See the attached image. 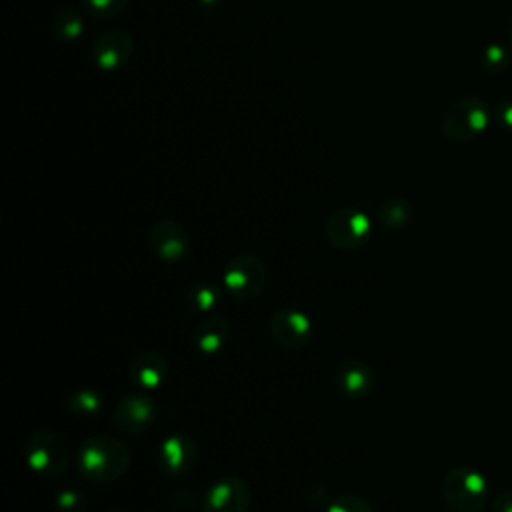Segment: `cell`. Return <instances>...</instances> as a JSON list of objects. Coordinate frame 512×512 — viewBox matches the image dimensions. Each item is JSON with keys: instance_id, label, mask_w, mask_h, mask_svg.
Returning a JSON list of instances; mask_svg holds the SVG:
<instances>
[{"instance_id": "1", "label": "cell", "mask_w": 512, "mask_h": 512, "mask_svg": "<svg viewBox=\"0 0 512 512\" xmlns=\"http://www.w3.org/2000/svg\"><path fill=\"white\" fill-rule=\"evenodd\" d=\"M76 466L90 482H114L130 466V448L122 440L106 434L90 436L78 446Z\"/></svg>"}, {"instance_id": "2", "label": "cell", "mask_w": 512, "mask_h": 512, "mask_svg": "<svg viewBox=\"0 0 512 512\" xmlns=\"http://www.w3.org/2000/svg\"><path fill=\"white\" fill-rule=\"evenodd\" d=\"M490 118L492 110L480 96H462L444 110L440 130L450 142L466 144L488 130Z\"/></svg>"}, {"instance_id": "3", "label": "cell", "mask_w": 512, "mask_h": 512, "mask_svg": "<svg viewBox=\"0 0 512 512\" xmlns=\"http://www.w3.org/2000/svg\"><path fill=\"white\" fill-rule=\"evenodd\" d=\"M440 494L452 512H480L488 502V480L472 466H456L444 474Z\"/></svg>"}, {"instance_id": "4", "label": "cell", "mask_w": 512, "mask_h": 512, "mask_svg": "<svg viewBox=\"0 0 512 512\" xmlns=\"http://www.w3.org/2000/svg\"><path fill=\"white\" fill-rule=\"evenodd\" d=\"M24 456L28 466L42 476H60L70 460L64 438L48 428H40L28 436Z\"/></svg>"}, {"instance_id": "5", "label": "cell", "mask_w": 512, "mask_h": 512, "mask_svg": "<svg viewBox=\"0 0 512 512\" xmlns=\"http://www.w3.org/2000/svg\"><path fill=\"white\" fill-rule=\"evenodd\" d=\"M222 280L226 292L238 300L258 298L268 282L266 264L252 254H238L224 266Z\"/></svg>"}, {"instance_id": "6", "label": "cell", "mask_w": 512, "mask_h": 512, "mask_svg": "<svg viewBox=\"0 0 512 512\" xmlns=\"http://www.w3.org/2000/svg\"><path fill=\"white\" fill-rule=\"evenodd\" d=\"M324 234L334 248L358 250L370 238V218L358 208H338L326 218Z\"/></svg>"}, {"instance_id": "7", "label": "cell", "mask_w": 512, "mask_h": 512, "mask_svg": "<svg viewBox=\"0 0 512 512\" xmlns=\"http://www.w3.org/2000/svg\"><path fill=\"white\" fill-rule=\"evenodd\" d=\"M252 490L236 474H226L212 482L204 494V512H248Z\"/></svg>"}, {"instance_id": "8", "label": "cell", "mask_w": 512, "mask_h": 512, "mask_svg": "<svg viewBox=\"0 0 512 512\" xmlns=\"http://www.w3.org/2000/svg\"><path fill=\"white\" fill-rule=\"evenodd\" d=\"M148 244L158 260L178 264L190 250V234L178 220L160 218L148 232Z\"/></svg>"}, {"instance_id": "9", "label": "cell", "mask_w": 512, "mask_h": 512, "mask_svg": "<svg viewBox=\"0 0 512 512\" xmlns=\"http://www.w3.org/2000/svg\"><path fill=\"white\" fill-rule=\"evenodd\" d=\"M114 424L124 434H140L154 426L158 418V410L154 400L144 392H130L124 394L114 410H112Z\"/></svg>"}, {"instance_id": "10", "label": "cell", "mask_w": 512, "mask_h": 512, "mask_svg": "<svg viewBox=\"0 0 512 512\" xmlns=\"http://www.w3.org/2000/svg\"><path fill=\"white\" fill-rule=\"evenodd\" d=\"M268 328L274 342L288 350H300L312 338L310 318L304 312L292 308L276 310L268 320Z\"/></svg>"}, {"instance_id": "11", "label": "cell", "mask_w": 512, "mask_h": 512, "mask_svg": "<svg viewBox=\"0 0 512 512\" xmlns=\"http://www.w3.org/2000/svg\"><path fill=\"white\" fill-rule=\"evenodd\" d=\"M134 38L124 30H106L92 42V60L102 70L124 68L134 56Z\"/></svg>"}, {"instance_id": "12", "label": "cell", "mask_w": 512, "mask_h": 512, "mask_svg": "<svg viewBox=\"0 0 512 512\" xmlns=\"http://www.w3.org/2000/svg\"><path fill=\"white\" fill-rule=\"evenodd\" d=\"M332 382L336 386V390L346 396V398H364L374 390L376 384V376L370 364H366L364 360L358 358H350V360H342L332 374Z\"/></svg>"}, {"instance_id": "13", "label": "cell", "mask_w": 512, "mask_h": 512, "mask_svg": "<svg viewBox=\"0 0 512 512\" xmlns=\"http://www.w3.org/2000/svg\"><path fill=\"white\" fill-rule=\"evenodd\" d=\"M198 458V446L190 436L174 434L158 446V464L166 474L188 472Z\"/></svg>"}, {"instance_id": "14", "label": "cell", "mask_w": 512, "mask_h": 512, "mask_svg": "<svg viewBox=\"0 0 512 512\" xmlns=\"http://www.w3.org/2000/svg\"><path fill=\"white\" fill-rule=\"evenodd\" d=\"M168 370V360L162 354L146 350L130 362L128 376L136 388L152 392L164 384V380L168 378Z\"/></svg>"}, {"instance_id": "15", "label": "cell", "mask_w": 512, "mask_h": 512, "mask_svg": "<svg viewBox=\"0 0 512 512\" xmlns=\"http://www.w3.org/2000/svg\"><path fill=\"white\" fill-rule=\"evenodd\" d=\"M194 342L200 352L216 354L228 342V320L222 314H208L202 318L194 330Z\"/></svg>"}, {"instance_id": "16", "label": "cell", "mask_w": 512, "mask_h": 512, "mask_svg": "<svg viewBox=\"0 0 512 512\" xmlns=\"http://www.w3.org/2000/svg\"><path fill=\"white\" fill-rule=\"evenodd\" d=\"M82 8L72 4L62 6L50 20V32L58 42H72L82 36L84 32V16Z\"/></svg>"}, {"instance_id": "17", "label": "cell", "mask_w": 512, "mask_h": 512, "mask_svg": "<svg viewBox=\"0 0 512 512\" xmlns=\"http://www.w3.org/2000/svg\"><path fill=\"white\" fill-rule=\"evenodd\" d=\"M412 204L406 198L394 196V198H386L380 206H378V222L388 228V230H402L410 224L412 220Z\"/></svg>"}, {"instance_id": "18", "label": "cell", "mask_w": 512, "mask_h": 512, "mask_svg": "<svg viewBox=\"0 0 512 512\" xmlns=\"http://www.w3.org/2000/svg\"><path fill=\"white\" fill-rule=\"evenodd\" d=\"M66 406L70 412L80 416H94L102 412V396L94 390H74L66 398Z\"/></svg>"}, {"instance_id": "19", "label": "cell", "mask_w": 512, "mask_h": 512, "mask_svg": "<svg viewBox=\"0 0 512 512\" xmlns=\"http://www.w3.org/2000/svg\"><path fill=\"white\" fill-rule=\"evenodd\" d=\"M186 304H188V308H192L196 312L210 314L218 304V292L212 284H196L186 294Z\"/></svg>"}, {"instance_id": "20", "label": "cell", "mask_w": 512, "mask_h": 512, "mask_svg": "<svg viewBox=\"0 0 512 512\" xmlns=\"http://www.w3.org/2000/svg\"><path fill=\"white\" fill-rule=\"evenodd\" d=\"M130 0H80V8L84 14L94 18H116L128 8Z\"/></svg>"}, {"instance_id": "21", "label": "cell", "mask_w": 512, "mask_h": 512, "mask_svg": "<svg viewBox=\"0 0 512 512\" xmlns=\"http://www.w3.org/2000/svg\"><path fill=\"white\" fill-rule=\"evenodd\" d=\"M328 512H374V508L366 498L356 494H338L330 500Z\"/></svg>"}, {"instance_id": "22", "label": "cell", "mask_w": 512, "mask_h": 512, "mask_svg": "<svg viewBox=\"0 0 512 512\" xmlns=\"http://www.w3.org/2000/svg\"><path fill=\"white\" fill-rule=\"evenodd\" d=\"M480 64L488 72H502L508 66V52L500 44H488L484 46L480 54Z\"/></svg>"}, {"instance_id": "23", "label": "cell", "mask_w": 512, "mask_h": 512, "mask_svg": "<svg viewBox=\"0 0 512 512\" xmlns=\"http://www.w3.org/2000/svg\"><path fill=\"white\" fill-rule=\"evenodd\" d=\"M56 512H84L86 498L78 490H62L54 500Z\"/></svg>"}, {"instance_id": "24", "label": "cell", "mask_w": 512, "mask_h": 512, "mask_svg": "<svg viewBox=\"0 0 512 512\" xmlns=\"http://www.w3.org/2000/svg\"><path fill=\"white\" fill-rule=\"evenodd\" d=\"M496 124L504 130L512 132V100H502L496 104V108L492 110Z\"/></svg>"}, {"instance_id": "25", "label": "cell", "mask_w": 512, "mask_h": 512, "mask_svg": "<svg viewBox=\"0 0 512 512\" xmlns=\"http://www.w3.org/2000/svg\"><path fill=\"white\" fill-rule=\"evenodd\" d=\"M492 512H512V488L502 490L494 502H492Z\"/></svg>"}, {"instance_id": "26", "label": "cell", "mask_w": 512, "mask_h": 512, "mask_svg": "<svg viewBox=\"0 0 512 512\" xmlns=\"http://www.w3.org/2000/svg\"><path fill=\"white\" fill-rule=\"evenodd\" d=\"M200 4H204V6H212V4H216L218 0H198Z\"/></svg>"}, {"instance_id": "27", "label": "cell", "mask_w": 512, "mask_h": 512, "mask_svg": "<svg viewBox=\"0 0 512 512\" xmlns=\"http://www.w3.org/2000/svg\"><path fill=\"white\" fill-rule=\"evenodd\" d=\"M508 36H510V46H512V20H510V32H508Z\"/></svg>"}, {"instance_id": "28", "label": "cell", "mask_w": 512, "mask_h": 512, "mask_svg": "<svg viewBox=\"0 0 512 512\" xmlns=\"http://www.w3.org/2000/svg\"><path fill=\"white\" fill-rule=\"evenodd\" d=\"M110 512H128V510H110Z\"/></svg>"}]
</instances>
